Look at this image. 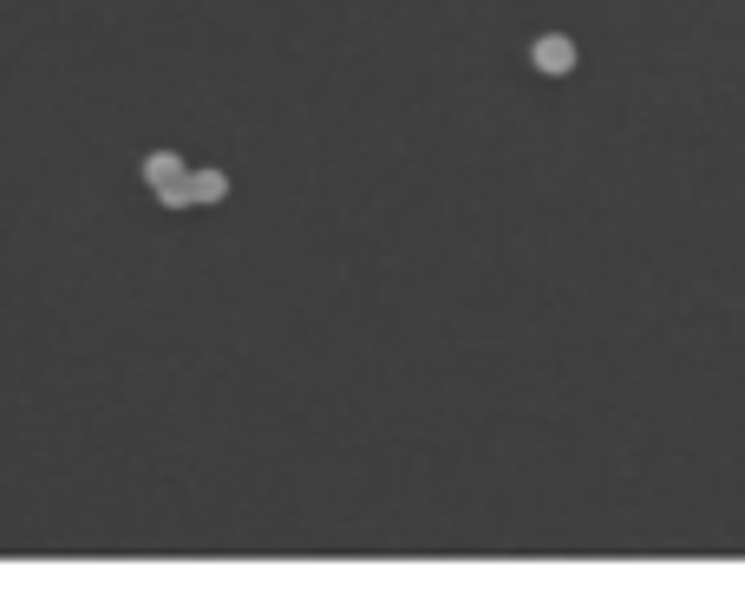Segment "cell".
I'll return each mask as SVG.
<instances>
[{"instance_id":"cell-1","label":"cell","mask_w":745,"mask_h":601,"mask_svg":"<svg viewBox=\"0 0 745 601\" xmlns=\"http://www.w3.org/2000/svg\"><path fill=\"white\" fill-rule=\"evenodd\" d=\"M145 177H150V190H157V203H164V210H190V203H197L183 157H170V150H150V157H145Z\"/></svg>"},{"instance_id":"cell-2","label":"cell","mask_w":745,"mask_h":601,"mask_svg":"<svg viewBox=\"0 0 745 601\" xmlns=\"http://www.w3.org/2000/svg\"><path fill=\"white\" fill-rule=\"evenodd\" d=\"M529 66H536V73H549V78H563L569 66H576V46H569L563 33H543V40L529 46Z\"/></svg>"},{"instance_id":"cell-3","label":"cell","mask_w":745,"mask_h":601,"mask_svg":"<svg viewBox=\"0 0 745 601\" xmlns=\"http://www.w3.org/2000/svg\"><path fill=\"white\" fill-rule=\"evenodd\" d=\"M190 190H197V203H223L229 177H223V170H190Z\"/></svg>"}]
</instances>
